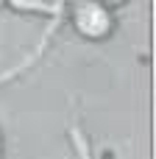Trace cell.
<instances>
[{
    "label": "cell",
    "instance_id": "3",
    "mask_svg": "<svg viewBox=\"0 0 156 159\" xmlns=\"http://www.w3.org/2000/svg\"><path fill=\"white\" fill-rule=\"evenodd\" d=\"M98 3H100V6H123L126 0H98Z\"/></svg>",
    "mask_w": 156,
    "mask_h": 159
},
{
    "label": "cell",
    "instance_id": "2",
    "mask_svg": "<svg viewBox=\"0 0 156 159\" xmlns=\"http://www.w3.org/2000/svg\"><path fill=\"white\" fill-rule=\"evenodd\" d=\"M8 3L22 11H42V14H53V17H61V11H64V0H8Z\"/></svg>",
    "mask_w": 156,
    "mask_h": 159
},
{
    "label": "cell",
    "instance_id": "1",
    "mask_svg": "<svg viewBox=\"0 0 156 159\" xmlns=\"http://www.w3.org/2000/svg\"><path fill=\"white\" fill-rule=\"evenodd\" d=\"M73 25L81 36L87 39H106L112 34V14L106 6H100L98 0H75L73 6Z\"/></svg>",
    "mask_w": 156,
    "mask_h": 159
}]
</instances>
